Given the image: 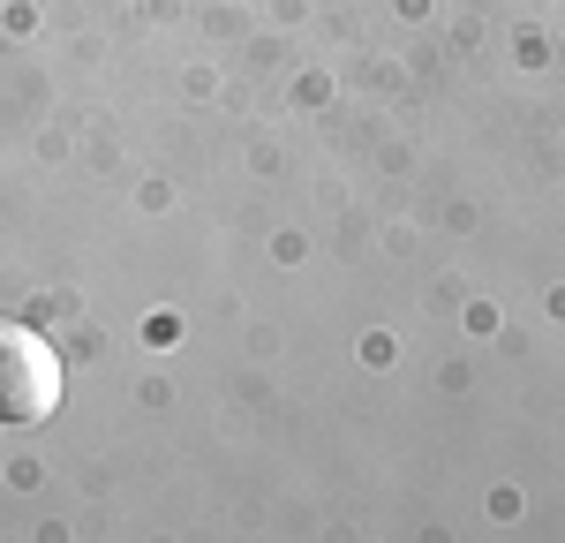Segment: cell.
Masks as SVG:
<instances>
[{
    "mask_svg": "<svg viewBox=\"0 0 565 543\" xmlns=\"http://www.w3.org/2000/svg\"><path fill=\"white\" fill-rule=\"evenodd\" d=\"M61 407V355L31 324H0V423H45Z\"/></svg>",
    "mask_w": 565,
    "mask_h": 543,
    "instance_id": "1",
    "label": "cell"
}]
</instances>
